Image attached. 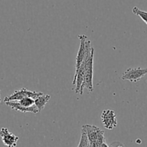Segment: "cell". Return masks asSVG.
Segmentation results:
<instances>
[{
	"instance_id": "7a4b0ae2",
	"label": "cell",
	"mask_w": 147,
	"mask_h": 147,
	"mask_svg": "<svg viewBox=\"0 0 147 147\" xmlns=\"http://www.w3.org/2000/svg\"><path fill=\"white\" fill-rule=\"evenodd\" d=\"M86 129L89 144H102L106 142L104 136V131L100 128L90 124L83 126Z\"/></svg>"
},
{
	"instance_id": "4fadbf2b",
	"label": "cell",
	"mask_w": 147,
	"mask_h": 147,
	"mask_svg": "<svg viewBox=\"0 0 147 147\" xmlns=\"http://www.w3.org/2000/svg\"><path fill=\"white\" fill-rule=\"evenodd\" d=\"M101 147H110V146H109V145H108L106 143V142H103V144H102Z\"/></svg>"
},
{
	"instance_id": "8fae6325",
	"label": "cell",
	"mask_w": 147,
	"mask_h": 147,
	"mask_svg": "<svg viewBox=\"0 0 147 147\" xmlns=\"http://www.w3.org/2000/svg\"><path fill=\"white\" fill-rule=\"evenodd\" d=\"M19 103L24 107H31L34 105V100L32 98H24L19 100Z\"/></svg>"
},
{
	"instance_id": "5b68a950",
	"label": "cell",
	"mask_w": 147,
	"mask_h": 147,
	"mask_svg": "<svg viewBox=\"0 0 147 147\" xmlns=\"http://www.w3.org/2000/svg\"><path fill=\"white\" fill-rule=\"evenodd\" d=\"M102 123L106 129L109 130H112L117 126V119L116 115L113 111L105 110L100 116Z\"/></svg>"
},
{
	"instance_id": "ba28073f",
	"label": "cell",
	"mask_w": 147,
	"mask_h": 147,
	"mask_svg": "<svg viewBox=\"0 0 147 147\" xmlns=\"http://www.w3.org/2000/svg\"><path fill=\"white\" fill-rule=\"evenodd\" d=\"M50 95L44 94V93H43L42 96H39L38 98H37L34 100V105L37 106L39 111L41 112L42 111L45 109L46 104H47V102L50 100Z\"/></svg>"
},
{
	"instance_id": "8992f818",
	"label": "cell",
	"mask_w": 147,
	"mask_h": 147,
	"mask_svg": "<svg viewBox=\"0 0 147 147\" xmlns=\"http://www.w3.org/2000/svg\"><path fill=\"white\" fill-rule=\"evenodd\" d=\"M0 137L4 145L7 147H16L19 141L18 136L11 133L7 128H1L0 130Z\"/></svg>"
},
{
	"instance_id": "5bb4252c",
	"label": "cell",
	"mask_w": 147,
	"mask_h": 147,
	"mask_svg": "<svg viewBox=\"0 0 147 147\" xmlns=\"http://www.w3.org/2000/svg\"><path fill=\"white\" fill-rule=\"evenodd\" d=\"M0 93H1V90H0ZM1 96H0V103H1Z\"/></svg>"
},
{
	"instance_id": "9a60e30c",
	"label": "cell",
	"mask_w": 147,
	"mask_h": 147,
	"mask_svg": "<svg viewBox=\"0 0 147 147\" xmlns=\"http://www.w3.org/2000/svg\"><path fill=\"white\" fill-rule=\"evenodd\" d=\"M146 83H147V80H146Z\"/></svg>"
},
{
	"instance_id": "9c48e42d",
	"label": "cell",
	"mask_w": 147,
	"mask_h": 147,
	"mask_svg": "<svg viewBox=\"0 0 147 147\" xmlns=\"http://www.w3.org/2000/svg\"><path fill=\"white\" fill-rule=\"evenodd\" d=\"M78 147H88V139L87 134L83 126H82L80 140Z\"/></svg>"
},
{
	"instance_id": "6da1fadb",
	"label": "cell",
	"mask_w": 147,
	"mask_h": 147,
	"mask_svg": "<svg viewBox=\"0 0 147 147\" xmlns=\"http://www.w3.org/2000/svg\"><path fill=\"white\" fill-rule=\"evenodd\" d=\"M93 59H94V48H92L91 55L88 59L85 66V76L83 85L80 88V94L83 95L84 88L88 89L89 93L93 90Z\"/></svg>"
},
{
	"instance_id": "277c9868",
	"label": "cell",
	"mask_w": 147,
	"mask_h": 147,
	"mask_svg": "<svg viewBox=\"0 0 147 147\" xmlns=\"http://www.w3.org/2000/svg\"><path fill=\"white\" fill-rule=\"evenodd\" d=\"M147 74V68H129L122 74L121 79L129 80L131 83H136L142 80V78Z\"/></svg>"
},
{
	"instance_id": "3957f363",
	"label": "cell",
	"mask_w": 147,
	"mask_h": 147,
	"mask_svg": "<svg viewBox=\"0 0 147 147\" xmlns=\"http://www.w3.org/2000/svg\"><path fill=\"white\" fill-rule=\"evenodd\" d=\"M43 93H37L35 91H31L27 90L25 88H22V89L16 90L11 95L9 96H6L4 99V103L9 101H19L24 98H32L35 100L39 96H42Z\"/></svg>"
},
{
	"instance_id": "30bf717a",
	"label": "cell",
	"mask_w": 147,
	"mask_h": 147,
	"mask_svg": "<svg viewBox=\"0 0 147 147\" xmlns=\"http://www.w3.org/2000/svg\"><path fill=\"white\" fill-rule=\"evenodd\" d=\"M132 11H133V13L134 14L140 17L141 18H142V20L147 24V11L139 9L136 7H134L132 9Z\"/></svg>"
},
{
	"instance_id": "52a82bcc",
	"label": "cell",
	"mask_w": 147,
	"mask_h": 147,
	"mask_svg": "<svg viewBox=\"0 0 147 147\" xmlns=\"http://www.w3.org/2000/svg\"><path fill=\"white\" fill-rule=\"evenodd\" d=\"M5 104L7 105V106L11 108L12 110L22 112V113H32L36 114V113L40 112L35 105L31 106V107H24V106H21V105L19 103L18 101L6 102Z\"/></svg>"
},
{
	"instance_id": "7c38bea8",
	"label": "cell",
	"mask_w": 147,
	"mask_h": 147,
	"mask_svg": "<svg viewBox=\"0 0 147 147\" xmlns=\"http://www.w3.org/2000/svg\"><path fill=\"white\" fill-rule=\"evenodd\" d=\"M110 147H125L122 144L119 143V142H113V143L111 144Z\"/></svg>"
}]
</instances>
